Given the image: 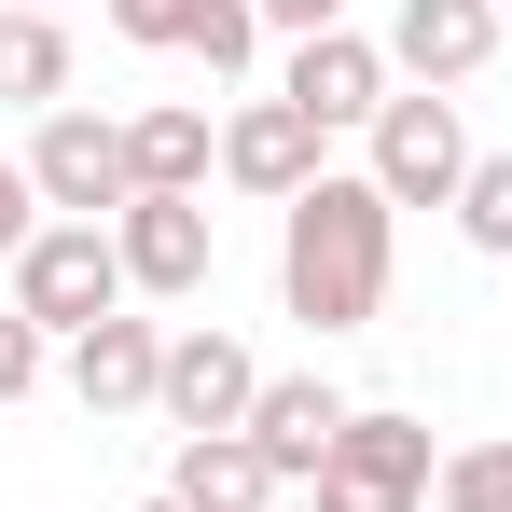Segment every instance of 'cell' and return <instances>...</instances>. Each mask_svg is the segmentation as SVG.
<instances>
[{"label": "cell", "mask_w": 512, "mask_h": 512, "mask_svg": "<svg viewBox=\"0 0 512 512\" xmlns=\"http://www.w3.org/2000/svg\"><path fill=\"white\" fill-rule=\"evenodd\" d=\"M194 56H208V84H236V70L263 56V14L250 0H208V14H194Z\"/></svg>", "instance_id": "d6986e66"}, {"label": "cell", "mask_w": 512, "mask_h": 512, "mask_svg": "<svg viewBox=\"0 0 512 512\" xmlns=\"http://www.w3.org/2000/svg\"><path fill=\"white\" fill-rule=\"evenodd\" d=\"M360 139H374L360 180H374L388 208H457V180H471V125H457V97H443V84H402Z\"/></svg>", "instance_id": "3957f363"}, {"label": "cell", "mask_w": 512, "mask_h": 512, "mask_svg": "<svg viewBox=\"0 0 512 512\" xmlns=\"http://www.w3.org/2000/svg\"><path fill=\"white\" fill-rule=\"evenodd\" d=\"M42 374H56V333H42V319H14V305H0V416H14V402H28V388H42Z\"/></svg>", "instance_id": "ffe728a7"}, {"label": "cell", "mask_w": 512, "mask_h": 512, "mask_svg": "<svg viewBox=\"0 0 512 512\" xmlns=\"http://www.w3.org/2000/svg\"><path fill=\"white\" fill-rule=\"evenodd\" d=\"M499 14H512V0H499Z\"/></svg>", "instance_id": "d4e9b609"}, {"label": "cell", "mask_w": 512, "mask_h": 512, "mask_svg": "<svg viewBox=\"0 0 512 512\" xmlns=\"http://www.w3.org/2000/svg\"><path fill=\"white\" fill-rule=\"evenodd\" d=\"M28 194H42L56 222H111V208L139 194V180H125V125L84 111V97H70V111H42V125H28Z\"/></svg>", "instance_id": "5b68a950"}, {"label": "cell", "mask_w": 512, "mask_h": 512, "mask_svg": "<svg viewBox=\"0 0 512 512\" xmlns=\"http://www.w3.org/2000/svg\"><path fill=\"white\" fill-rule=\"evenodd\" d=\"M56 374H70V402L84 416H153V388H167V319H97V333L56 346Z\"/></svg>", "instance_id": "30bf717a"}, {"label": "cell", "mask_w": 512, "mask_h": 512, "mask_svg": "<svg viewBox=\"0 0 512 512\" xmlns=\"http://www.w3.org/2000/svg\"><path fill=\"white\" fill-rule=\"evenodd\" d=\"M263 28H291V42H319V28H346V0H250Z\"/></svg>", "instance_id": "7402d4cb"}, {"label": "cell", "mask_w": 512, "mask_h": 512, "mask_svg": "<svg viewBox=\"0 0 512 512\" xmlns=\"http://www.w3.org/2000/svg\"><path fill=\"white\" fill-rule=\"evenodd\" d=\"M139 512H180V499H139Z\"/></svg>", "instance_id": "cb8c5ba5"}, {"label": "cell", "mask_w": 512, "mask_h": 512, "mask_svg": "<svg viewBox=\"0 0 512 512\" xmlns=\"http://www.w3.org/2000/svg\"><path fill=\"white\" fill-rule=\"evenodd\" d=\"M14 14H70V0H14Z\"/></svg>", "instance_id": "603a6c76"}, {"label": "cell", "mask_w": 512, "mask_h": 512, "mask_svg": "<svg viewBox=\"0 0 512 512\" xmlns=\"http://www.w3.org/2000/svg\"><path fill=\"white\" fill-rule=\"evenodd\" d=\"M277 97H291L319 139H346V125H374V111L402 97V70H388V42H360V28H319V42H291Z\"/></svg>", "instance_id": "ba28073f"}, {"label": "cell", "mask_w": 512, "mask_h": 512, "mask_svg": "<svg viewBox=\"0 0 512 512\" xmlns=\"http://www.w3.org/2000/svg\"><path fill=\"white\" fill-rule=\"evenodd\" d=\"M429 485H443V457H429V429L388 416V402H360L346 443L319 457V512H429Z\"/></svg>", "instance_id": "277c9868"}, {"label": "cell", "mask_w": 512, "mask_h": 512, "mask_svg": "<svg viewBox=\"0 0 512 512\" xmlns=\"http://www.w3.org/2000/svg\"><path fill=\"white\" fill-rule=\"evenodd\" d=\"M222 180L263 194V208H291L305 180H333V139H319L291 97H236V111H222Z\"/></svg>", "instance_id": "9c48e42d"}, {"label": "cell", "mask_w": 512, "mask_h": 512, "mask_svg": "<svg viewBox=\"0 0 512 512\" xmlns=\"http://www.w3.org/2000/svg\"><path fill=\"white\" fill-rule=\"evenodd\" d=\"M457 236L485 263H512V153H471V180H457Z\"/></svg>", "instance_id": "2e32d148"}, {"label": "cell", "mask_w": 512, "mask_h": 512, "mask_svg": "<svg viewBox=\"0 0 512 512\" xmlns=\"http://www.w3.org/2000/svg\"><path fill=\"white\" fill-rule=\"evenodd\" d=\"M250 402H263V360L222 333V319L167 333V388H153V416H167L180 443H208V429H250Z\"/></svg>", "instance_id": "52a82bcc"}, {"label": "cell", "mask_w": 512, "mask_h": 512, "mask_svg": "<svg viewBox=\"0 0 512 512\" xmlns=\"http://www.w3.org/2000/svg\"><path fill=\"white\" fill-rule=\"evenodd\" d=\"M111 14V42H139V56H194V14L208 0H97Z\"/></svg>", "instance_id": "ac0fdd59"}, {"label": "cell", "mask_w": 512, "mask_h": 512, "mask_svg": "<svg viewBox=\"0 0 512 512\" xmlns=\"http://www.w3.org/2000/svg\"><path fill=\"white\" fill-rule=\"evenodd\" d=\"M499 0H402V14H388V70H402V84H471V70H485V56H499Z\"/></svg>", "instance_id": "7c38bea8"}, {"label": "cell", "mask_w": 512, "mask_h": 512, "mask_svg": "<svg viewBox=\"0 0 512 512\" xmlns=\"http://www.w3.org/2000/svg\"><path fill=\"white\" fill-rule=\"evenodd\" d=\"M167 499H180V512H277V471H263L250 429H208V443L167 457Z\"/></svg>", "instance_id": "5bb4252c"}, {"label": "cell", "mask_w": 512, "mask_h": 512, "mask_svg": "<svg viewBox=\"0 0 512 512\" xmlns=\"http://www.w3.org/2000/svg\"><path fill=\"white\" fill-rule=\"evenodd\" d=\"M429 499H443V512H512V429H499V443H457Z\"/></svg>", "instance_id": "e0dca14e"}, {"label": "cell", "mask_w": 512, "mask_h": 512, "mask_svg": "<svg viewBox=\"0 0 512 512\" xmlns=\"http://www.w3.org/2000/svg\"><path fill=\"white\" fill-rule=\"evenodd\" d=\"M346 416H360V402H346L333 374H263L250 443H263V471H277V485H319V457L346 443Z\"/></svg>", "instance_id": "8fae6325"}, {"label": "cell", "mask_w": 512, "mask_h": 512, "mask_svg": "<svg viewBox=\"0 0 512 512\" xmlns=\"http://www.w3.org/2000/svg\"><path fill=\"white\" fill-rule=\"evenodd\" d=\"M139 291H125V250H111V222H42L28 250H14V319H42V333L70 346L97 319H125Z\"/></svg>", "instance_id": "7a4b0ae2"}, {"label": "cell", "mask_w": 512, "mask_h": 512, "mask_svg": "<svg viewBox=\"0 0 512 512\" xmlns=\"http://www.w3.org/2000/svg\"><path fill=\"white\" fill-rule=\"evenodd\" d=\"M111 250H125V291H139V305H194L208 263H222L208 194H125V208H111Z\"/></svg>", "instance_id": "8992f818"}, {"label": "cell", "mask_w": 512, "mask_h": 512, "mask_svg": "<svg viewBox=\"0 0 512 512\" xmlns=\"http://www.w3.org/2000/svg\"><path fill=\"white\" fill-rule=\"evenodd\" d=\"M388 263H402V208H388L360 167L305 180V194L277 208V305H291L319 346H333V333H374Z\"/></svg>", "instance_id": "6da1fadb"}, {"label": "cell", "mask_w": 512, "mask_h": 512, "mask_svg": "<svg viewBox=\"0 0 512 512\" xmlns=\"http://www.w3.org/2000/svg\"><path fill=\"white\" fill-rule=\"evenodd\" d=\"M0 97L14 111H70V28L56 14H14L0 0Z\"/></svg>", "instance_id": "9a60e30c"}, {"label": "cell", "mask_w": 512, "mask_h": 512, "mask_svg": "<svg viewBox=\"0 0 512 512\" xmlns=\"http://www.w3.org/2000/svg\"><path fill=\"white\" fill-rule=\"evenodd\" d=\"M125 180H139V194H208V180H222V125H208L194 97L125 111Z\"/></svg>", "instance_id": "4fadbf2b"}, {"label": "cell", "mask_w": 512, "mask_h": 512, "mask_svg": "<svg viewBox=\"0 0 512 512\" xmlns=\"http://www.w3.org/2000/svg\"><path fill=\"white\" fill-rule=\"evenodd\" d=\"M42 236V194H28V153H0V263Z\"/></svg>", "instance_id": "44dd1931"}]
</instances>
